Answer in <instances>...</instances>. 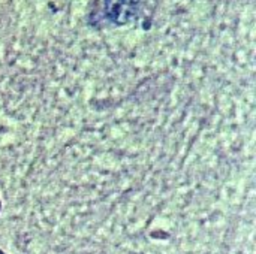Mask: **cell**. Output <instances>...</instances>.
Here are the masks:
<instances>
[{
  "label": "cell",
  "instance_id": "cell-1",
  "mask_svg": "<svg viewBox=\"0 0 256 254\" xmlns=\"http://www.w3.org/2000/svg\"><path fill=\"white\" fill-rule=\"evenodd\" d=\"M132 9H134L132 0H108L106 4L110 18L117 19L118 22H124L129 18Z\"/></svg>",
  "mask_w": 256,
  "mask_h": 254
},
{
  "label": "cell",
  "instance_id": "cell-2",
  "mask_svg": "<svg viewBox=\"0 0 256 254\" xmlns=\"http://www.w3.org/2000/svg\"><path fill=\"white\" fill-rule=\"evenodd\" d=\"M0 254H4V253H3V252H0Z\"/></svg>",
  "mask_w": 256,
  "mask_h": 254
},
{
  "label": "cell",
  "instance_id": "cell-3",
  "mask_svg": "<svg viewBox=\"0 0 256 254\" xmlns=\"http://www.w3.org/2000/svg\"><path fill=\"white\" fill-rule=\"evenodd\" d=\"M0 208H2V205H0Z\"/></svg>",
  "mask_w": 256,
  "mask_h": 254
}]
</instances>
